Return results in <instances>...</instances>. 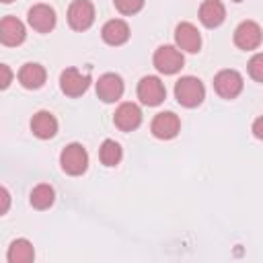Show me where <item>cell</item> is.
I'll use <instances>...</instances> for the list:
<instances>
[{"mask_svg":"<svg viewBox=\"0 0 263 263\" xmlns=\"http://www.w3.org/2000/svg\"><path fill=\"white\" fill-rule=\"evenodd\" d=\"M175 99L179 101V105L193 109L205 99V86L195 76H183L175 82Z\"/></svg>","mask_w":263,"mask_h":263,"instance_id":"6da1fadb","label":"cell"},{"mask_svg":"<svg viewBox=\"0 0 263 263\" xmlns=\"http://www.w3.org/2000/svg\"><path fill=\"white\" fill-rule=\"evenodd\" d=\"M60 166L66 175H72V177H78L86 171L88 166V154L84 150L82 144L78 142H72L68 144L62 152H60Z\"/></svg>","mask_w":263,"mask_h":263,"instance_id":"7a4b0ae2","label":"cell"},{"mask_svg":"<svg viewBox=\"0 0 263 263\" xmlns=\"http://www.w3.org/2000/svg\"><path fill=\"white\" fill-rule=\"evenodd\" d=\"M152 62H154V68L160 74H177L183 68L185 58H183V51L177 49L175 45H160L154 51Z\"/></svg>","mask_w":263,"mask_h":263,"instance_id":"3957f363","label":"cell"},{"mask_svg":"<svg viewBox=\"0 0 263 263\" xmlns=\"http://www.w3.org/2000/svg\"><path fill=\"white\" fill-rule=\"evenodd\" d=\"M166 97V88L162 84V80L158 76H144L138 82V99L140 103L148 105V107H156L164 101Z\"/></svg>","mask_w":263,"mask_h":263,"instance_id":"277c9868","label":"cell"},{"mask_svg":"<svg viewBox=\"0 0 263 263\" xmlns=\"http://www.w3.org/2000/svg\"><path fill=\"white\" fill-rule=\"evenodd\" d=\"M90 78L88 74H82L78 68H66L60 74V88L66 97H80L88 90Z\"/></svg>","mask_w":263,"mask_h":263,"instance_id":"5b68a950","label":"cell"},{"mask_svg":"<svg viewBox=\"0 0 263 263\" xmlns=\"http://www.w3.org/2000/svg\"><path fill=\"white\" fill-rule=\"evenodd\" d=\"M95 23V6L90 0H74L68 8V25L74 31H86Z\"/></svg>","mask_w":263,"mask_h":263,"instance_id":"8992f818","label":"cell"},{"mask_svg":"<svg viewBox=\"0 0 263 263\" xmlns=\"http://www.w3.org/2000/svg\"><path fill=\"white\" fill-rule=\"evenodd\" d=\"M214 88L222 99H234L242 90V76L236 70H220L214 76Z\"/></svg>","mask_w":263,"mask_h":263,"instance_id":"52a82bcc","label":"cell"},{"mask_svg":"<svg viewBox=\"0 0 263 263\" xmlns=\"http://www.w3.org/2000/svg\"><path fill=\"white\" fill-rule=\"evenodd\" d=\"M175 47L187 53H197L201 49V35L195 25L179 23L175 27Z\"/></svg>","mask_w":263,"mask_h":263,"instance_id":"ba28073f","label":"cell"},{"mask_svg":"<svg viewBox=\"0 0 263 263\" xmlns=\"http://www.w3.org/2000/svg\"><path fill=\"white\" fill-rule=\"evenodd\" d=\"M181 129V119L179 115H175L173 111H162L158 113L152 123H150V132L154 138L158 140H173Z\"/></svg>","mask_w":263,"mask_h":263,"instance_id":"9c48e42d","label":"cell"},{"mask_svg":"<svg viewBox=\"0 0 263 263\" xmlns=\"http://www.w3.org/2000/svg\"><path fill=\"white\" fill-rule=\"evenodd\" d=\"M123 95V80L115 72H107L97 80V97L103 103H115Z\"/></svg>","mask_w":263,"mask_h":263,"instance_id":"30bf717a","label":"cell"},{"mask_svg":"<svg viewBox=\"0 0 263 263\" xmlns=\"http://www.w3.org/2000/svg\"><path fill=\"white\" fill-rule=\"evenodd\" d=\"M27 23L37 33H49L55 27V10L49 4H33L27 12Z\"/></svg>","mask_w":263,"mask_h":263,"instance_id":"8fae6325","label":"cell"},{"mask_svg":"<svg viewBox=\"0 0 263 263\" xmlns=\"http://www.w3.org/2000/svg\"><path fill=\"white\" fill-rule=\"evenodd\" d=\"M234 43L245 51L257 49L261 45V27L255 21H242L234 29Z\"/></svg>","mask_w":263,"mask_h":263,"instance_id":"7c38bea8","label":"cell"},{"mask_svg":"<svg viewBox=\"0 0 263 263\" xmlns=\"http://www.w3.org/2000/svg\"><path fill=\"white\" fill-rule=\"evenodd\" d=\"M27 29L16 16H4L0 18V43L8 47H16L25 41Z\"/></svg>","mask_w":263,"mask_h":263,"instance_id":"4fadbf2b","label":"cell"},{"mask_svg":"<svg viewBox=\"0 0 263 263\" xmlns=\"http://www.w3.org/2000/svg\"><path fill=\"white\" fill-rule=\"evenodd\" d=\"M113 123L121 129V132H134L140 123H142V111L136 103H121L115 109L113 115Z\"/></svg>","mask_w":263,"mask_h":263,"instance_id":"5bb4252c","label":"cell"},{"mask_svg":"<svg viewBox=\"0 0 263 263\" xmlns=\"http://www.w3.org/2000/svg\"><path fill=\"white\" fill-rule=\"evenodd\" d=\"M101 37L107 45H123L129 39V25L121 18H111L103 25Z\"/></svg>","mask_w":263,"mask_h":263,"instance_id":"9a60e30c","label":"cell"},{"mask_svg":"<svg viewBox=\"0 0 263 263\" xmlns=\"http://www.w3.org/2000/svg\"><path fill=\"white\" fill-rule=\"evenodd\" d=\"M31 132L33 136H37L39 140H49L55 136L58 132V119L53 117V113L49 111H37L31 117Z\"/></svg>","mask_w":263,"mask_h":263,"instance_id":"2e32d148","label":"cell"},{"mask_svg":"<svg viewBox=\"0 0 263 263\" xmlns=\"http://www.w3.org/2000/svg\"><path fill=\"white\" fill-rule=\"evenodd\" d=\"M226 18V8L220 0H205L201 2L199 6V21L203 27L208 29H214V27H220Z\"/></svg>","mask_w":263,"mask_h":263,"instance_id":"e0dca14e","label":"cell"},{"mask_svg":"<svg viewBox=\"0 0 263 263\" xmlns=\"http://www.w3.org/2000/svg\"><path fill=\"white\" fill-rule=\"evenodd\" d=\"M45 78H47V72L41 64H35V62H27L21 70H18V82L29 88V90H35V88H41L45 84Z\"/></svg>","mask_w":263,"mask_h":263,"instance_id":"ac0fdd59","label":"cell"},{"mask_svg":"<svg viewBox=\"0 0 263 263\" xmlns=\"http://www.w3.org/2000/svg\"><path fill=\"white\" fill-rule=\"evenodd\" d=\"M33 257H35V249L27 238L12 240L8 247V253H6V259L10 263H29V261H33Z\"/></svg>","mask_w":263,"mask_h":263,"instance_id":"d6986e66","label":"cell"},{"mask_svg":"<svg viewBox=\"0 0 263 263\" xmlns=\"http://www.w3.org/2000/svg\"><path fill=\"white\" fill-rule=\"evenodd\" d=\"M53 199H55V191L51 185L47 183H39L37 187H33L31 195H29V201L35 210H47L53 205Z\"/></svg>","mask_w":263,"mask_h":263,"instance_id":"ffe728a7","label":"cell"},{"mask_svg":"<svg viewBox=\"0 0 263 263\" xmlns=\"http://www.w3.org/2000/svg\"><path fill=\"white\" fill-rule=\"evenodd\" d=\"M123 152H121V146L115 142V140H105L99 148V158L105 166H117L119 160H121Z\"/></svg>","mask_w":263,"mask_h":263,"instance_id":"44dd1931","label":"cell"},{"mask_svg":"<svg viewBox=\"0 0 263 263\" xmlns=\"http://www.w3.org/2000/svg\"><path fill=\"white\" fill-rule=\"evenodd\" d=\"M113 4L121 14H136L142 10L144 0H113Z\"/></svg>","mask_w":263,"mask_h":263,"instance_id":"7402d4cb","label":"cell"},{"mask_svg":"<svg viewBox=\"0 0 263 263\" xmlns=\"http://www.w3.org/2000/svg\"><path fill=\"white\" fill-rule=\"evenodd\" d=\"M249 74L255 82H263V55L255 53L249 62Z\"/></svg>","mask_w":263,"mask_h":263,"instance_id":"603a6c76","label":"cell"},{"mask_svg":"<svg viewBox=\"0 0 263 263\" xmlns=\"http://www.w3.org/2000/svg\"><path fill=\"white\" fill-rule=\"evenodd\" d=\"M12 70L6 66V64H0V90H6L12 82Z\"/></svg>","mask_w":263,"mask_h":263,"instance_id":"cb8c5ba5","label":"cell"},{"mask_svg":"<svg viewBox=\"0 0 263 263\" xmlns=\"http://www.w3.org/2000/svg\"><path fill=\"white\" fill-rule=\"evenodd\" d=\"M8 210H10V193L4 187H0V216H4Z\"/></svg>","mask_w":263,"mask_h":263,"instance_id":"d4e9b609","label":"cell"},{"mask_svg":"<svg viewBox=\"0 0 263 263\" xmlns=\"http://www.w3.org/2000/svg\"><path fill=\"white\" fill-rule=\"evenodd\" d=\"M261 125H263V117H257V119H255V123H253V134H255V138H257V140H261V138H263V129H261Z\"/></svg>","mask_w":263,"mask_h":263,"instance_id":"484cf974","label":"cell"},{"mask_svg":"<svg viewBox=\"0 0 263 263\" xmlns=\"http://www.w3.org/2000/svg\"><path fill=\"white\" fill-rule=\"evenodd\" d=\"M2 4H10V2H14V0H0Z\"/></svg>","mask_w":263,"mask_h":263,"instance_id":"4316f807","label":"cell"},{"mask_svg":"<svg viewBox=\"0 0 263 263\" xmlns=\"http://www.w3.org/2000/svg\"><path fill=\"white\" fill-rule=\"evenodd\" d=\"M232 2H242V0H232Z\"/></svg>","mask_w":263,"mask_h":263,"instance_id":"83f0119b","label":"cell"}]
</instances>
